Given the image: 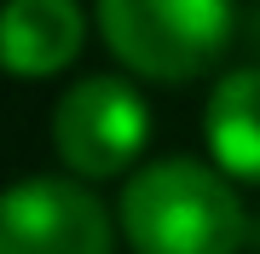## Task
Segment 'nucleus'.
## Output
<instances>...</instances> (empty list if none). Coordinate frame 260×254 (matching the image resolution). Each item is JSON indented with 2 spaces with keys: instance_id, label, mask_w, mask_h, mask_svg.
I'll return each instance as SVG.
<instances>
[{
  "instance_id": "nucleus-1",
  "label": "nucleus",
  "mask_w": 260,
  "mask_h": 254,
  "mask_svg": "<svg viewBox=\"0 0 260 254\" xmlns=\"http://www.w3.org/2000/svg\"><path fill=\"white\" fill-rule=\"evenodd\" d=\"M121 237L133 254H237L249 243V214L214 168L168 156L127 179Z\"/></svg>"
},
{
  "instance_id": "nucleus-2",
  "label": "nucleus",
  "mask_w": 260,
  "mask_h": 254,
  "mask_svg": "<svg viewBox=\"0 0 260 254\" xmlns=\"http://www.w3.org/2000/svg\"><path fill=\"white\" fill-rule=\"evenodd\" d=\"M99 29L145 81H191L232 47V0H99Z\"/></svg>"
},
{
  "instance_id": "nucleus-3",
  "label": "nucleus",
  "mask_w": 260,
  "mask_h": 254,
  "mask_svg": "<svg viewBox=\"0 0 260 254\" xmlns=\"http://www.w3.org/2000/svg\"><path fill=\"white\" fill-rule=\"evenodd\" d=\"M150 139V110L127 81L116 76H87L75 81L52 110V151L70 173L81 179H110L121 173Z\"/></svg>"
},
{
  "instance_id": "nucleus-4",
  "label": "nucleus",
  "mask_w": 260,
  "mask_h": 254,
  "mask_svg": "<svg viewBox=\"0 0 260 254\" xmlns=\"http://www.w3.org/2000/svg\"><path fill=\"white\" fill-rule=\"evenodd\" d=\"M116 231L93 191L70 179H23L0 208V254H110Z\"/></svg>"
},
{
  "instance_id": "nucleus-5",
  "label": "nucleus",
  "mask_w": 260,
  "mask_h": 254,
  "mask_svg": "<svg viewBox=\"0 0 260 254\" xmlns=\"http://www.w3.org/2000/svg\"><path fill=\"white\" fill-rule=\"evenodd\" d=\"M87 18L75 0H12L6 6V64L18 81H41L75 64Z\"/></svg>"
},
{
  "instance_id": "nucleus-6",
  "label": "nucleus",
  "mask_w": 260,
  "mask_h": 254,
  "mask_svg": "<svg viewBox=\"0 0 260 254\" xmlns=\"http://www.w3.org/2000/svg\"><path fill=\"white\" fill-rule=\"evenodd\" d=\"M208 151L232 179L260 185V69L220 76L208 98Z\"/></svg>"
}]
</instances>
